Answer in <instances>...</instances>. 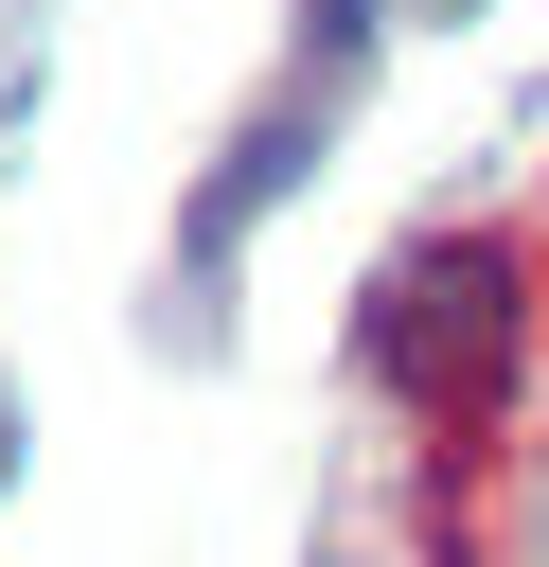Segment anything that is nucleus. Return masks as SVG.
<instances>
[{
  "label": "nucleus",
  "instance_id": "nucleus-1",
  "mask_svg": "<svg viewBox=\"0 0 549 567\" xmlns=\"http://www.w3.org/2000/svg\"><path fill=\"white\" fill-rule=\"evenodd\" d=\"M0 478H18V390H0Z\"/></svg>",
  "mask_w": 549,
  "mask_h": 567
}]
</instances>
